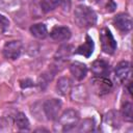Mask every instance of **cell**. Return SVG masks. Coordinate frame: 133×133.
<instances>
[{
    "label": "cell",
    "instance_id": "obj_7",
    "mask_svg": "<svg viewBox=\"0 0 133 133\" xmlns=\"http://www.w3.org/2000/svg\"><path fill=\"white\" fill-rule=\"evenodd\" d=\"M91 83L95 91L100 96L109 92L112 88V83L107 77H95Z\"/></svg>",
    "mask_w": 133,
    "mask_h": 133
},
{
    "label": "cell",
    "instance_id": "obj_6",
    "mask_svg": "<svg viewBox=\"0 0 133 133\" xmlns=\"http://www.w3.org/2000/svg\"><path fill=\"white\" fill-rule=\"evenodd\" d=\"M112 23L114 27L122 33H127L132 29V19L128 14L125 12L116 15L113 18Z\"/></svg>",
    "mask_w": 133,
    "mask_h": 133
},
{
    "label": "cell",
    "instance_id": "obj_9",
    "mask_svg": "<svg viewBox=\"0 0 133 133\" xmlns=\"http://www.w3.org/2000/svg\"><path fill=\"white\" fill-rule=\"evenodd\" d=\"M91 72L95 77H107L110 72L109 63L103 59H97L91 64Z\"/></svg>",
    "mask_w": 133,
    "mask_h": 133
},
{
    "label": "cell",
    "instance_id": "obj_4",
    "mask_svg": "<svg viewBox=\"0 0 133 133\" xmlns=\"http://www.w3.org/2000/svg\"><path fill=\"white\" fill-rule=\"evenodd\" d=\"M22 50H23V45L20 41H9L5 43L2 52L5 58L15 60L21 55Z\"/></svg>",
    "mask_w": 133,
    "mask_h": 133
},
{
    "label": "cell",
    "instance_id": "obj_2",
    "mask_svg": "<svg viewBox=\"0 0 133 133\" xmlns=\"http://www.w3.org/2000/svg\"><path fill=\"white\" fill-rule=\"evenodd\" d=\"M79 122V113L74 109H66L59 116L57 124L54 126L55 131L68 132L73 130Z\"/></svg>",
    "mask_w": 133,
    "mask_h": 133
},
{
    "label": "cell",
    "instance_id": "obj_14",
    "mask_svg": "<svg viewBox=\"0 0 133 133\" xmlns=\"http://www.w3.org/2000/svg\"><path fill=\"white\" fill-rule=\"evenodd\" d=\"M31 34L36 38H45L48 35L47 27L44 23H36L30 27Z\"/></svg>",
    "mask_w": 133,
    "mask_h": 133
},
{
    "label": "cell",
    "instance_id": "obj_3",
    "mask_svg": "<svg viewBox=\"0 0 133 133\" xmlns=\"http://www.w3.org/2000/svg\"><path fill=\"white\" fill-rule=\"evenodd\" d=\"M100 43H101V48L104 53L106 54H113L114 51L116 50V41L114 39L111 31L108 28H102L100 31Z\"/></svg>",
    "mask_w": 133,
    "mask_h": 133
},
{
    "label": "cell",
    "instance_id": "obj_16",
    "mask_svg": "<svg viewBox=\"0 0 133 133\" xmlns=\"http://www.w3.org/2000/svg\"><path fill=\"white\" fill-rule=\"evenodd\" d=\"M15 125L20 130H27L29 128V121L23 112H18L15 115Z\"/></svg>",
    "mask_w": 133,
    "mask_h": 133
},
{
    "label": "cell",
    "instance_id": "obj_13",
    "mask_svg": "<svg viewBox=\"0 0 133 133\" xmlns=\"http://www.w3.org/2000/svg\"><path fill=\"white\" fill-rule=\"evenodd\" d=\"M72 89V81L68 77H61L56 84V90L61 96H66Z\"/></svg>",
    "mask_w": 133,
    "mask_h": 133
},
{
    "label": "cell",
    "instance_id": "obj_8",
    "mask_svg": "<svg viewBox=\"0 0 133 133\" xmlns=\"http://www.w3.org/2000/svg\"><path fill=\"white\" fill-rule=\"evenodd\" d=\"M131 74V64L129 61H121L114 70V75L115 79L117 82L123 83L124 81L127 80V78Z\"/></svg>",
    "mask_w": 133,
    "mask_h": 133
},
{
    "label": "cell",
    "instance_id": "obj_12",
    "mask_svg": "<svg viewBox=\"0 0 133 133\" xmlns=\"http://www.w3.org/2000/svg\"><path fill=\"white\" fill-rule=\"evenodd\" d=\"M70 72L77 80H82L87 74V66L82 62L75 61L70 65Z\"/></svg>",
    "mask_w": 133,
    "mask_h": 133
},
{
    "label": "cell",
    "instance_id": "obj_20",
    "mask_svg": "<svg viewBox=\"0 0 133 133\" xmlns=\"http://www.w3.org/2000/svg\"><path fill=\"white\" fill-rule=\"evenodd\" d=\"M94 126H95V122H94L92 118H85L79 125L78 131L79 132H89L94 129Z\"/></svg>",
    "mask_w": 133,
    "mask_h": 133
},
{
    "label": "cell",
    "instance_id": "obj_17",
    "mask_svg": "<svg viewBox=\"0 0 133 133\" xmlns=\"http://www.w3.org/2000/svg\"><path fill=\"white\" fill-rule=\"evenodd\" d=\"M61 0H41V7L44 12H49L59 6Z\"/></svg>",
    "mask_w": 133,
    "mask_h": 133
},
{
    "label": "cell",
    "instance_id": "obj_22",
    "mask_svg": "<svg viewBox=\"0 0 133 133\" xmlns=\"http://www.w3.org/2000/svg\"><path fill=\"white\" fill-rule=\"evenodd\" d=\"M8 25H9V21L3 15L0 14V32H4L7 29Z\"/></svg>",
    "mask_w": 133,
    "mask_h": 133
},
{
    "label": "cell",
    "instance_id": "obj_15",
    "mask_svg": "<svg viewBox=\"0 0 133 133\" xmlns=\"http://www.w3.org/2000/svg\"><path fill=\"white\" fill-rule=\"evenodd\" d=\"M73 46L72 45H63L61 46L55 53V58L58 59V60H64V59H68L72 53H73Z\"/></svg>",
    "mask_w": 133,
    "mask_h": 133
},
{
    "label": "cell",
    "instance_id": "obj_21",
    "mask_svg": "<svg viewBox=\"0 0 133 133\" xmlns=\"http://www.w3.org/2000/svg\"><path fill=\"white\" fill-rule=\"evenodd\" d=\"M105 122L108 124V125H112V126H116L118 125V121H117V117L115 115V112L114 111H110L106 114L105 116Z\"/></svg>",
    "mask_w": 133,
    "mask_h": 133
},
{
    "label": "cell",
    "instance_id": "obj_19",
    "mask_svg": "<svg viewBox=\"0 0 133 133\" xmlns=\"http://www.w3.org/2000/svg\"><path fill=\"white\" fill-rule=\"evenodd\" d=\"M97 5L106 12H112L116 8V4L113 0H97Z\"/></svg>",
    "mask_w": 133,
    "mask_h": 133
},
{
    "label": "cell",
    "instance_id": "obj_1",
    "mask_svg": "<svg viewBox=\"0 0 133 133\" xmlns=\"http://www.w3.org/2000/svg\"><path fill=\"white\" fill-rule=\"evenodd\" d=\"M74 20L79 27H91L97 23V15L90 7L78 5L74 10Z\"/></svg>",
    "mask_w": 133,
    "mask_h": 133
},
{
    "label": "cell",
    "instance_id": "obj_23",
    "mask_svg": "<svg viewBox=\"0 0 133 133\" xmlns=\"http://www.w3.org/2000/svg\"><path fill=\"white\" fill-rule=\"evenodd\" d=\"M79 1H82V0H79Z\"/></svg>",
    "mask_w": 133,
    "mask_h": 133
},
{
    "label": "cell",
    "instance_id": "obj_10",
    "mask_svg": "<svg viewBox=\"0 0 133 133\" xmlns=\"http://www.w3.org/2000/svg\"><path fill=\"white\" fill-rule=\"evenodd\" d=\"M50 36L52 39L56 42L68 41L71 37V30L64 26H55L50 32Z\"/></svg>",
    "mask_w": 133,
    "mask_h": 133
},
{
    "label": "cell",
    "instance_id": "obj_18",
    "mask_svg": "<svg viewBox=\"0 0 133 133\" xmlns=\"http://www.w3.org/2000/svg\"><path fill=\"white\" fill-rule=\"evenodd\" d=\"M122 116L127 122H132L133 119V106L130 102H126L122 106Z\"/></svg>",
    "mask_w": 133,
    "mask_h": 133
},
{
    "label": "cell",
    "instance_id": "obj_5",
    "mask_svg": "<svg viewBox=\"0 0 133 133\" xmlns=\"http://www.w3.org/2000/svg\"><path fill=\"white\" fill-rule=\"evenodd\" d=\"M43 109L48 119H56L61 109V101L58 99H49L44 103Z\"/></svg>",
    "mask_w": 133,
    "mask_h": 133
},
{
    "label": "cell",
    "instance_id": "obj_11",
    "mask_svg": "<svg viewBox=\"0 0 133 133\" xmlns=\"http://www.w3.org/2000/svg\"><path fill=\"white\" fill-rule=\"evenodd\" d=\"M94 49H95V44H94L92 38H91L90 36L86 35V36H85V42H84L82 45H80V46L76 49L75 53H76V54H79V55H82V56H84V57H86V58H88V57L92 54Z\"/></svg>",
    "mask_w": 133,
    "mask_h": 133
}]
</instances>
